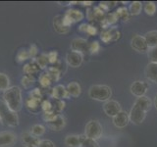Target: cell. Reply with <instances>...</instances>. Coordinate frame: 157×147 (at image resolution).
<instances>
[{
  "instance_id": "43",
  "label": "cell",
  "mask_w": 157,
  "mask_h": 147,
  "mask_svg": "<svg viewBox=\"0 0 157 147\" xmlns=\"http://www.w3.org/2000/svg\"><path fill=\"white\" fill-rule=\"evenodd\" d=\"M57 117V114H55V113H53V112H49V113H43V120L45 121L46 123L48 122H50L52 120H54L55 118Z\"/></svg>"
},
{
  "instance_id": "38",
  "label": "cell",
  "mask_w": 157,
  "mask_h": 147,
  "mask_svg": "<svg viewBox=\"0 0 157 147\" xmlns=\"http://www.w3.org/2000/svg\"><path fill=\"white\" fill-rule=\"evenodd\" d=\"M41 109H42L43 113L52 112V103H51V100L50 99L43 100L41 102Z\"/></svg>"
},
{
  "instance_id": "5",
  "label": "cell",
  "mask_w": 157,
  "mask_h": 147,
  "mask_svg": "<svg viewBox=\"0 0 157 147\" xmlns=\"http://www.w3.org/2000/svg\"><path fill=\"white\" fill-rule=\"evenodd\" d=\"M102 132H103L102 126L100 125L99 122H97L95 120L90 121L86 126L85 135L87 138L96 140L98 138H100V136L102 135Z\"/></svg>"
},
{
  "instance_id": "1",
  "label": "cell",
  "mask_w": 157,
  "mask_h": 147,
  "mask_svg": "<svg viewBox=\"0 0 157 147\" xmlns=\"http://www.w3.org/2000/svg\"><path fill=\"white\" fill-rule=\"evenodd\" d=\"M151 107V100L147 96L137 97L130 112V121L135 125H140L144 121L146 113Z\"/></svg>"
},
{
  "instance_id": "19",
  "label": "cell",
  "mask_w": 157,
  "mask_h": 147,
  "mask_svg": "<svg viewBox=\"0 0 157 147\" xmlns=\"http://www.w3.org/2000/svg\"><path fill=\"white\" fill-rule=\"evenodd\" d=\"M64 16H65L67 19L70 20L72 24L80 22V21H82V20H83V18H85V15L82 14V12H81L80 10H77V9L67 10Z\"/></svg>"
},
{
  "instance_id": "22",
  "label": "cell",
  "mask_w": 157,
  "mask_h": 147,
  "mask_svg": "<svg viewBox=\"0 0 157 147\" xmlns=\"http://www.w3.org/2000/svg\"><path fill=\"white\" fill-rule=\"evenodd\" d=\"M40 70H41V69L39 68V66L37 65L36 59H33L32 62L26 64V65H25L24 68H23L24 73L26 74V75H29V76L36 75V74H37Z\"/></svg>"
},
{
  "instance_id": "8",
  "label": "cell",
  "mask_w": 157,
  "mask_h": 147,
  "mask_svg": "<svg viewBox=\"0 0 157 147\" xmlns=\"http://www.w3.org/2000/svg\"><path fill=\"white\" fill-rule=\"evenodd\" d=\"M103 111L105 112L107 116L113 118L122 111V107L120 103H118L115 100H108L103 105Z\"/></svg>"
},
{
  "instance_id": "13",
  "label": "cell",
  "mask_w": 157,
  "mask_h": 147,
  "mask_svg": "<svg viewBox=\"0 0 157 147\" xmlns=\"http://www.w3.org/2000/svg\"><path fill=\"white\" fill-rule=\"evenodd\" d=\"M129 122H130V116L125 111H121L119 114L113 117V124L115 125V126L119 127V129H123V127L127 126Z\"/></svg>"
},
{
  "instance_id": "30",
  "label": "cell",
  "mask_w": 157,
  "mask_h": 147,
  "mask_svg": "<svg viewBox=\"0 0 157 147\" xmlns=\"http://www.w3.org/2000/svg\"><path fill=\"white\" fill-rule=\"evenodd\" d=\"M10 85V80L8 76L4 73H0V90L6 91Z\"/></svg>"
},
{
  "instance_id": "36",
  "label": "cell",
  "mask_w": 157,
  "mask_h": 147,
  "mask_svg": "<svg viewBox=\"0 0 157 147\" xmlns=\"http://www.w3.org/2000/svg\"><path fill=\"white\" fill-rule=\"evenodd\" d=\"M33 82H34V77L33 76L26 75L22 78V85L26 88L31 87L33 85Z\"/></svg>"
},
{
  "instance_id": "28",
  "label": "cell",
  "mask_w": 157,
  "mask_h": 147,
  "mask_svg": "<svg viewBox=\"0 0 157 147\" xmlns=\"http://www.w3.org/2000/svg\"><path fill=\"white\" fill-rule=\"evenodd\" d=\"M142 9V4L140 1H134L130 4L129 7V12L130 15H134V16H136V15L140 14Z\"/></svg>"
},
{
  "instance_id": "3",
  "label": "cell",
  "mask_w": 157,
  "mask_h": 147,
  "mask_svg": "<svg viewBox=\"0 0 157 147\" xmlns=\"http://www.w3.org/2000/svg\"><path fill=\"white\" fill-rule=\"evenodd\" d=\"M0 120L5 125L15 127L19 125V117L16 112H13L3 100H0Z\"/></svg>"
},
{
  "instance_id": "45",
  "label": "cell",
  "mask_w": 157,
  "mask_h": 147,
  "mask_svg": "<svg viewBox=\"0 0 157 147\" xmlns=\"http://www.w3.org/2000/svg\"><path fill=\"white\" fill-rule=\"evenodd\" d=\"M38 147H56V146H55V144H54L51 140L43 139V140H40V142H39Z\"/></svg>"
},
{
  "instance_id": "4",
  "label": "cell",
  "mask_w": 157,
  "mask_h": 147,
  "mask_svg": "<svg viewBox=\"0 0 157 147\" xmlns=\"http://www.w3.org/2000/svg\"><path fill=\"white\" fill-rule=\"evenodd\" d=\"M88 95H90V97L93 100L106 102L108 100H110V97L112 95V90H111V88L107 85H92L90 88Z\"/></svg>"
},
{
  "instance_id": "23",
  "label": "cell",
  "mask_w": 157,
  "mask_h": 147,
  "mask_svg": "<svg viewBox=\"0 0 157 147\" xmlns=\"http://www.w3.org/2000/svg\"><path fill=\"white\" fill-rule=\"evenodd\" d=\"M67 91L69 93V95L73 97H78L81 95L82 93V87L80 85V83L77 81H72L67 85Z\"/></svg>"
},
{
  "instance_id": "39",
  "label": "cell",
  "mask_w": 157,
  "mask_h": 147,
  "mask_svg": "<svg viewBox=\"0 0 157 147\" xmlns=\"http://www.w3.org/2000/svg\"><path fill=\"white\" fill-rule=\"evenodd\" d=\"M148 58L150 60V63H157V46L149 48Z\"/></svg>"
},
{
  "instance_id": "48",
  "label": "cell",
  "mask_w": 157,
  "mask_h": 147,
  "mask_svg": "<svg viewBox=\"0 0 157 147\" xmlns=\"http://www.w3.org/2000/svg\"><path fill=\"white\" fill-rule=\"evenodd\" d=\"M82 5H85V6H90V5L92 4V2L90 1H88V2H86V1H83V2H81Z\"/></svg>"
},
{
  "instance_id": "15",
  "label": "cell",
  "mask_w": 157,
  "mask_h": 147,
  "mask_svg": "<svg viewBox=\"0 0 157 147\" xmlns=\"http://www.w3.org/2000/svg\"><path fill=\"white\" fill-rule=\"evenodd\" d=\"M50 94H51L52 98L60 99V100H63V99H65V98L70 97V95H69V93L67 91V88L62 85H58L55 87H53L51 89Z\"/></svg>"
},
{
  "instance_id": "25",
  "label": "cell",
  "mask_w": 157,
  "mask_h": 147,
  "mask_svg": "<svg viewBox=\"0 0 157 147\" xmlns=\"http://www.w3.org/2000/svg\"><path fill=\"white\" fill-rule=\"evenodd\" d=\"M51 100V103H52V112L55 113L57 115H60V113L64 110V108H65V102L63 100H60V99H55V98H52Z\"/></svg>"
},
{
  "instance_id": "21",
  "label": "cell",
  "mask_w": 157,
  "mask_h": 147,
  "mask_svg": "<svg viewBox=\"0 0 157 147\" xmlns=\"http://www.w3.org/2000/svg\"><path fill=\"white\" fill-rule=\"evenodd\" d=\"M145 75L149 81L157 83V63H149L146 66Z\"/></svg>"
},
{
  "instance_id": "44",
  "label": "cell",
  "mask_w": 157,
  "mask_h": 147,
  "mask_svg": "<svg viewBox=\"0 0 157 147\" xmlns=\"http://www.w3.org/2000/svg\"><path fill=\"white\" fill-rule=\"evenodd\" d=\"M29 96L34 97V98H37V99H41L42 100V94H41V91L39 88H34L33 89L31 92H29Z\"/></svg>"
},
{
  "instance_id": "35",
  "label": "cell",
  "mask_w": 157,
  "mask_h": 147,
  "mask_svg": "<svg viewBox=\"0 0 157 147\" xmlns=\"http://www.w3.org/2000/svg\"><path fill=\"white\" fill-rule=\"evenodd\" d=\"M81 147H99V144L97 143L96 140L87 138V137L85 135V137H83V139L82 141Z\"/></svg>"
},
{
  "instance_id": "24",
  "label": "cell",
  "mask_w": 157,
  "mask_h": 147,
  "mask_svg": "<svg viewBox=\"0 0 157 147\" xmlns=\"http://www.w3.org/2000/svg\"><path fill=\"white\" fill-rule=\"evenodd\" d=\"M144 37L149 48L157 46V31H151L146 32Z\"/></svg>"
},
{
  "instance_id": "50",
  "label": "cell",
  "mask_w": 157,
  "mask_h": 147,
  "mask_svg": "<svg viewBox=\"0 0 157 147\" xmlns=\"http://www.w3.org/2000/svg\"><path fill=\"white\" fill-rule=\"evenodd\" d=\"M0 121H1V120H0Z\"/></svg>"
},
{
  "instance_id": "27",
  "label": "cell",
  "mask_w": 157,
  "mask_h": 147,
  "mask_svg": "<svg viewBox=\"0 0 157 147\" xmlns=\"http://www.w3.org/2000/svg\"><path fill=\"white\" fill-rule=\"evenodd\" d=\"M46 73L48 74L49 77L51 78L52 81H58L61 77V71L57 69L56 67H50L47 69Z\"/></svg>"
},
{
  "instance_id": "20",
  "label": "cell",
  "mask_w": 157,
  "mask_h": 147,
  "mask_svg": "<svg viewBox=\"0 0 157 147\" xmlns=\"http://www.w3.org/2000/svg\"><path fill=\"white\" fill-rule=\"evenodd\" d=\"M41 101H42L41 99H37V98H34L29 95L26 100V106L31 112L36 113L39 110V108L41 107Z\"/></svg>"
},
{
  "instance_id": "18",
  "label": "cell",
  "mask_w": 157,
  "mask_h": 147,
  "mask_svg": "<svg viewBox=\"0 0 157 147\" xmlns=\"http://www.w3.org/2000/svg\"><path fill=\"white\" fill-rule=\"evenodd\" d=\"M85 137L83 135H76V134H69L65 137V145L67 147H81L82 141Z\"/></svg>"
},
{
  "instance_id": "41",
  "label": "cell",
  "mask_w": 157,
  "mask_h": 147,
  "mask_svg": "<svg viewBox=\"0 0 157 147\" xmlns=\"http://www.w3.org/2000/svg\"><path fill=\"white\" fill-rule=\"evenodd\" d=\"M29 58H33V59H36L37 53H38V49H37V46L36 44H32L31 46L29 48Z\"/></svg>"
},
{
  "instance_id": "40",
  "label": "cell",
  "mask_w": 157,
  "mask_h": 147,
  "mask_svg": "<svg viewBox=\"0 0 157 147\" xmlns=\"http://www.w3.org/2000/svg\"><path fill=\"white\" fill-rule=\"evenodd\" d=\"M100 49V45L98 41H92L91 43H90V47H88V51H90L91 54H94V53H97L99 51Z\"/></svg>"
},
{
  "instance_id": "7",
  "label": "cell",
  "mask_w": 157,
  "mask_h": 147,
  "mask_svg": "<svg viewBox=\"0 0 157 147\" xmlns=\"http://www.w3.org/2000/svg\"><path fill=\"white\" fill-rule=\"evenodd\" d=\"M121 36V32L116 27H112L108 29H105L104 32H101L100 38L103 42L108 43L111 41H116L120 38Z\"/></svg>"
},
{
  "instance_id": "49",
  "label": "cell",
  "mask_w": 157,
  "mask_h": 147,
  "mask_svg": "<svg viewBox=\"0 0 157 147\" xmlns=\"http://www.w3.org/2000/svg\"><path fill=\"white\" fill-rule=\"evenodd\" d=\"M154 105H155L156 109H157V95L155 96V99H154Z\"/></svg>"
},
{
  "instance_id": "10",
  "label": "cell",
  "mask_w": 157,
  "mask_h": 147,
  "mask_svg": "<svg viewBox=\"0 0 157 147\" xmlns=\"http://www.w3.org/2000/svg\"><path fill=\"white\" fill-rule=\"evenodd\" d=\"M66 61L69 66L73 68H78L82 65L83 61V55L76 51H70L66 55Z\"/></svg>"
},
{
  "instance_id": "17",
  "label": "cell",
  "mask_w": 157,
  "mask_h": 147,
  "mask_svg": "<svg viewBox=\"0 0 157 147\" xmlns=\"http://www.w3.org/2000/svg\"><path fill=\"white\" fill-rule=\"evenodd\" d=\"M53 27H54V29H55L58 33H61V34H65L70 31V28H68L64 24L63 16H61V15H58V16L54 17Z\"/></svg>"
},
{
  "instance_id": "29",
  "label": "cell",
  "mask_w": 157,
  "mask_h": 147,
  "mask_svg": "<svg viewBox=\"0 0 157 147\" xmlns=\"http://www.w3.org/2000/svg\"><path fill=\"white\" fill-rule=\"evenodd\" d=\"M116 15H117L118 19H121L124 22L129 21V20H130V12H129V9L126 8V7L118 8V10L116 11Z\"/></svg>"
},
{
  "instance_id": "34",
  "label": "cell",
  "mask_w": 157,
  "mask_h": 147,
  "mask_svg": "<svg viewBox=\"0 0 157 147\" xmlns=\"http://www.w3.org/2000/svg\"><path fill=\"white\" fill-rule=\"evenodd\" d=\"M144 12L147 14V15H149V16H152V15H154L155 12H156V5L154 2H152V1H149V2H146L144 4Z\"/></svg>"
},
{
  "instance_id": "14",
  "label": "cell",
  "mask_w": 157,
  "mask_h": 147,
  "mask_svg": "<svg viewBox=\"0 0 157 147\" xmlns=\"http://www.w3.org/2000/svg\"><path fill=\"white\" fill-rule=\"evenodd\" d=\"M22 142L25 147H38L40 140L38 137L33 135L29 131H25L22 134Z\"/></svg>"
},
{
  "instance_id": "16",
  "label": "cell",
  "mask_w": 157,
  "mask_h": 147,
  "mask_svg": "<svg viewBox=\"0 0 157 147\" xmlns=\"http://www.w3.org/2000/svg\"><path fill=\"white\" fill-rule=\"evenodd\" d=\"M47 126L52 130H61L66 125V120L62 115H57L54 120L46 123Z\"/></svg>"
},
{
  "instance_id": "26",
  "label": "cell",
  "mask_w": 157,
  "mask_h": 147,
  "mask_svg": "<svg viewBox=\"0 0 157 147\" xmlns=\"http://www.w3.org/2000/svg\"><path fill=\"white\" fill-rule=\"evenodd\" d=\"M117 21H118V17L116 13H109L106 15L104 19H103V21L101 22V26L104 28H107L108 26L116 24Z\"/></svg>"
},
{
  "instance_id": "31",
  "label": "cell",
  "mask_w": 157,
  "mask_h": 147,
  "mask_svg": "<svg viewBox=\"0 0 157 147\" xmlns=\"http://www.w3.org/2000/svg\"><path fill=\"white\" fill-rule=\"evenodd\" d=\"M45 126H42V125H34L32 126V129H31V134L33 135H34L36 137H38V136H41L43 135L44 134H45Z\"/></svg>"
},
{
  "instance_id": "6",
  "label": "cell",
  "mask_w": 157,
  "mask_h": 147,
  "mask_svg": "<svg viewBox=\"0 0 157 147\" xmlns=\"http://www.w3.org/2000/svg\"><path fill=\"white\" fill-rule=\"evenodd\" d=\"M131 44H132V47L134 48L136 51L140 53H145V52H148L149 50V47L147 45L144 37L139 36V34H136V36H132Z\"/></svg>"
},
{
  "instance_id": "47",
  "label": "cell",
  "mask_w": 157,
  "mask_h": 147,
  "mask_svg": "<svg viewBox=\"0 0 157 147\" xmlns=\"http://www.w3.org/2000/svg\"><path fill=\"white\" fill-rule=\"evenodd\" d=\"M87 26H88V24H81V26L78 27V31L86 32V28H87Z\"/></svg>"
},
{
  "instance_id": "9",
  "label": "cell",
  "mask_w": 157,
  "mask_h": 147,
  "mask_svg": "<svg viewBox=\"0 0 157 147\" xmlns=\"http://www.w3.org/2000/svg\"><path fill=\"white\" fill-rule=\"evenodd\" d=\"M88 47H90V43L85 38H75L73 39V41L71 43L72 51L78 52L82 54V55L88 51Z\"/></svg>"
},
{
  "instance_id": "12",
  "label": "cell",
  "mask_w": 157,
  "mask_h": 147,
  "mask_svg": "<svg viewBox=\"0 0 157 147\" xmlns=\"http://www.w3.org/2000/svg\"><path fill=\"white\" fill-rule=\"evenodd\" d=\"M147 89H148V85L144 81H136L132 82L131 85V92L136 97L145 96Z\"/></svg>"
},
{
  "instance_id": "2",
  "label": "cell",
  "mask_w": 157,
  "mask_h": 147,
  "mask_svg": "<svg viewBox=\"0 0 157 147\" xmlns=\"http://www.w3.org/2000/svg\"><path fill=\"white\" fill-rule=\"evenodd\" d=\"M3 101L13 112H18L21 110L23 99L22 90L19 86H11L6 91H4Z\"/></svg>"
},
{
  "instance_id": "32",
  "label": "cell",
  "mask_w": 157,
  "mask_h": 147,
  "mask_svg": "<svg viewBox=\"0 0 157 147\" xmlns=\"http://www.w3.org/2000/svg\"><path fill=\"white\" fill-rule=\"evenodd\" d=\"M36 61L37 65L39 66V68H40L41 70H44V69H46L47 64L49 63V62H48L47 54H45V53L40 54V55H39L37 58H36Z\"/></svg>"
},
{
  "instance_id": "46",
  "label": "cell",
  "mask_w": 157,
  "mask_h": 147,
  "mask_svg": "<svg viewBox=\"0 0 157 147\" xmlns=\"http://www.w3.org/2000/svg\"><path fill=\"white\" fill-rule=\"evenodd\" d=\"M86 33H88L90 36H95V34L97 33V28L93 26H87V28H86Z\"/></svg>"
},
{
  "instance_id": "42",
  "label": "cell",
  "mask_w": 157,
  "mask_h": 147,
  "mask_svg": "<svg viewBox=\"0 0 157 147\" xmlns=\"http://www.w3.org/2000/svg\"><path fill=\"white\" fill-rule=\"evenodd\" d=\"M47 57H48V62L51 64H54L57 62L58 53H57V51H51L47 54Z\"/></svg>"
},
{
  "instance_id": "11",
  "label": "cell",
  "mask_w": 157,
  "mask_h": 147,
  "mask_svg": "<svg viewBox=\"0 0 157 147\" xmlns=\"http://www.w3.org/2000/svg\"><path fill=\"white\" fill-rule=\"evenodd\" d=\"M17 140L16 134L12 131L0 132V147H11Z\"/></svg>"
},
{
  "instance_id": "37",
  "label": "cell",
  "mask_w": 157,
  "mask_h": 147,
  "mask_svg": "<svg viewBox=\"0 0 157 147\" xmlns=\"http://www.w3.org/2000/svg\"><path fill=\"white\" fill-rule=\"evenodd\" d=\"M29 58V51L26 50V49H21L17 54V61L18 62H24V61L28 60Z\"/></svg>"
},
{
  "instance_id": "33",
  "label": "cell",
  "mask_w": 157,
  "mask_h": 147,
  "mask_svg": "<svg viewBox=\"0 0 157 147\" xmlns=\"http://www.w3.org/2000/svg\"><path fill=\"white\" fill-rule=\"evenodd\" d=\"M38 81H39V83H40V85H41L42 87H48V86H50L51 82H52L51 78L49 77L48 74H47L46 72L42 73L41 75L39 76Z\"/></svg>"
}]
</instances>
